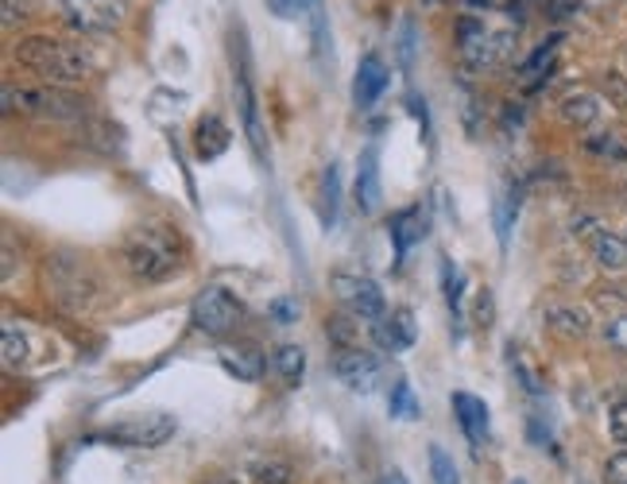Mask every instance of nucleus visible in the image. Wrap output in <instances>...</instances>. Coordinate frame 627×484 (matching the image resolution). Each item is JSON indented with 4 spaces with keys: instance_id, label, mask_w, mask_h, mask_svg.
<instances>
[{
    "instance_id": "f257e3e1",
    "label": "nucleus",
    "mask_w": 627,
    "mask_h": 484,
    "mask_svg": "<svg viewBox=\"0 0 627 484\" xmlns=\"http://www.w3.org/2000/svg\"><path fill=\"white\" fill-rule=\"evenodd\" d=\"M16 62L28 70H35L39 78L54 85H74L85 82L93 74V54L78 43H62V39L31 35L16 47Z\"/></svg>"
},
{
    "instance_id": "f03ea898",
    "label": "nucleus",
    "mask_w": 627,
    "mask_h": 484,
    "mask_svg": "<svg viewBox=\"0 0 627 484\" xmlns=\"http://www.w3.org/2000/svg\"><path fill=\"white\" fill-rule=\"evenodd\" d=\"M124 260H129V271L144 284H160L171 271L178 268V253L175 240L163 229H136L124 245Z\"/></svg>"
},
{
    "instance_id": "7ed1b4c3",
    "label": "nucleus",
    "mask_w": 627,
    "mask_h": 484,
    "mask_svg": "<svg viewBox=\"0 0 627 484\" xmlns=\"http://www.w3.org/2000/svg\"><path fill=\"white\" fill-rule=\"evenodd\" d=\"M4 113L74 121V116L85 113V105L74 97V93H62V90H54V85H43V90H16V85H8L4 90Z\"/></svg>"
},
{
    "instance_id": "20e7f679",
    "label": "nucleus",
    "mask_w": 627,
    "mask_h": 484,
    "mask_svg": "<svg viewBox=\"0 0 627 484\" xmlns=\"http://www.w3.org/2000/svg\"><path fill=\"white\" fill-rule=\"evenodd\" d=\"M458 51H461V62H465L469 70H496L515 54V35L512 31H489V28H473V23H465Z\"/></svg>"
},
{
    "instance_id": "39448f33",
    "label": "nucleus",
    "mask_w": 627,
    "mask_h": 484,
    "mask_svg": "<svg viewBox=\"0 0 627 484\" xmlns=\"http://www.w3.org/2000/svg\"><path fill=\"white\" fill-rule=\"evenodd\" d=\"M329 369H333V377L341 380L349 392H360V395H372L376 388L383 384L380 357H372L368 349H337Z\"/></svg>"
},
{
    "instance_id": "423d86ee",
    "label": "nucleus",
    "mask_w": 627,
    "mask_h": 484,
    "mask_svg": "<svg viewBox=\"0 0 627 484\" xmlns=\"http://www.w3.org/2000/svg\"><path fill=\"white\" fill-rule=\"evenodd\" d=\"M240 322V302L233 299L225 287H206L194 299V326L209 338H225L229 330H237Z\"/></svg>"
},
{
    "instance_id": "0eeeda50",
    "label": "nucleus",
    "mask_w": 627,
    "mask_h": 484,
    "mask_svg": "<svg viewBox=\"0 0 627 484\" xmlns=\"http://www.w3.org/2000/svg\"><path fill=\"white\" fill-rule=\"evenodd\" d=\"M0 357H4V369H12V372L39 369V364L47 361V338L31 330V326L8 318L4 338H0Z\"/></svg>"
},
{
    "instance_id": "6e6552de",
    "label": "nucleus",
    "mask_w": 627,
    "mask_h": 484,
    "mask_svg": "<svg viewBox=\"0 0 627 484\" xmlns=\"http://www.w3.org/2000/svg\"><path fill=\"white\" fill-rule=\"evenodd\" d=\"M333 291L337 299L345 302V310H349L357 322H380L383 315H388V302H383V291L372 284V279L364 276H337L333 279Z\"/></svg>"
},
{
    "instance_id": "1a4fd4ad",
    "label": "nucleus",
    "mask_w": 627,
    "mask_h": 484,
    "mask_svg": "<svg viewBox=\"0 0 627 484\" xmlns=\"http://www.w3.org/2000/svg\"><path fill=\"white\" fill-rule=\"evenodd\" d=\"M109 439L113 442H124V446H163V442L175 434V419L167 411H147V415H132V419H121V423L109 426Z\"/></svg>"
},
{
    "instance_id": "9d476101",
    "label": "nucleus",
    "mask_w": 627,
    "mask_h": 484,
    "mask_svg": "<svg viewBox=\"0 0 627 484\" xmlns=\"http://www.w3.org/2000/svg\"><path fill=\"white\" fill-rule=\"evenodd\" d=\"M59 4L78 31H113L129 16V0H59Z\"/></svg>"
},
{
    "instance_id": "9b49d317",
    "label": "nucleus",
    "mask_w": 627,
    "mask_h": 484,
    "mask_svg": "<svg viewBox=\"0 0 627 484\" xmlns=\"http://www.w3.org/2000/svg\"><path fill=\"white\" fill-rule=\"evenodd\" d=\"M372 338L383 353H407V349L419 341V326H414V315L407 307L388 310L380 322H372Z\"/></svg>"
},
{
    "instance_id": "f8f14e48",
    "label": "nucleus",
    "mask_w": 627,
    "mask_h": 484,
    "mask_svg": "<svg viewBox=\"0 0 627 484\" xmlns=\"http://www.w3.org/2000/svg\"><path fill=\"white\" fill-rule=\"evenodd\" d=\"M388 82H391V74H388V66H383L380 54H364L357 66V78H352V101H357V109H372L376 101L383 97Z\"/></svg>"
},
{
    "instance_id": "ddd939ff",
    "label": "nucleus",
    "mask_w": 627,
    "mask_h": 484,
    "mask_svg": "<svg viewBox=\"0 0 627 484\" xmlns=\"http://www.w3.org/2000/svg\"><path fill=\"white\" fill-rule=\"evenodd\" d=\"M237 105H240V121H245V136L253 144V152L268 163V140H264V124H260V109H256V93H253V78L248 66L237 70Z\"/></svg>"
},
{
    "instance_id": "4468645a",
    "label": "nucleus",
    "mask_w": 627,
    "mask_h": 484,
    "mask_svg": "<svg viewBox=\"0 0 627 484\" xmlns=\"http://www.w3.org/2000/svg\"><path fill=\"white\" fill-rule=\"evenodd\" d=\"M352 198H357L360 214H376L383 202V183H380V159L376 147H364L357 163V183H352Z\"/></svg>"
},
{
    "instance_id": "2eb2a0df",
    "label": "nucleus",
    "mask_w": 627,
    "mask_h": 484,
    "mask_svg": "<svg viewBox=\"0 0 627 484\" xmlns=\"http://www.w3.org/2000/svg\"><path fill=\"white\" fill-rule=\"evenodd\" d=\"M453 415H458L461 431H465V439L473 446H481L489 439V408L473 392H453Z\"/></svg>"
},
{
    "instance_id": "dca6fc26",
    "label": "nucleus",
    "mask_w": 627,
    "mask_h": 484,
    "mask_svg": "<svg viewBox=\"0 0 627 484\" xmlns=\"http://www.w3.org/2000/svg\"><path fill=\"white\" fill-rule=\"evenodd\" d=\"M430 233V222H426V209L422 206H411V209H403V214L391 222V240H395V248H399V256H407L411 253L414 245H419L422 237Z\"/></svg>"
},
{
    "instance_id": "f3484780",
    "label": "nucleus",
    "mask_w": 627,
    "mask_h": 484,
    "mask_svg": "<svg viewBox=\"0 0 627 484\" xmlns=\"http://www.w3.org/2000/svg\"><path fill=\"white\" fill-rule=\"evenodd\" d=\"M558 113L569 128H593V124L600 121V101H597V93L577 90V93H566V97H562Z\"/></svg>"
},
{
    "instance_id": "a211bd4d",
    "label": "nucleus",
    "mask_w": 627,
    "mask_h": 484,
    "mask_svg": "<svg viewBox=\"0 0 627 484\" xmlns=\"http://www.w3.org/2000/svg\"><path fill=\"white\" fill-rule=\"evenodd\" d=\"M225 147H229V128H225L217 116H206V121L198 124V132H194V152H198V159H217V155H225Z\"/></svg>"
},
{
    "instance_id": "6ab92c4d",
    "label": "nucleus",
    "mask_w": 627,
    "mask_h": 484,
    "mask_svg": "<svg viewBox=\"0 0 627 484\" xmlns=\"http://www.w3.org/2000/svg\"><path fill=\"white\" fill-rule=\"evenodd\" d=\"M589 240H593V256H597V264L605 271L627 268V240H620L616 233H605V229H593Z\"/></svg>"
},
{
    "instance_id": "aec40b11",
    "label": "nucleus",
    "mask_w": 627,
    "mask_h": 484,
    "mask_svg": "<svg viewBox=\"0 0 627 484\" xmlns=\"http://www.w3.org/2000/svg\"><path fill=\"white\" fill-rule=\"evenodd\" d=\"M546 326H551L554 333H562V338H585L593 318L585 307H551L546 310Z\"/></svg>"
},
{
    "instance_id": "412c9836",
    "label": "nucleus",
    "mask_w": 627,
    "mask_h": 484,
    "mask_svg": "<svg viewBox=\"0 0 627 484\" xmlns=\"http://www.w3.org/2000/svg\"><path fill=\"white\" fill-rule=\"evenodd\" d=\"M271 369H276V377H284L287 384H299L302 372H307V353H302V346H279L276 353H271Z\"/></svg>"
},
{
    "instance_id": "4be33fe9",
    "label": "nucleus",
    "mask_w": 627,
    "mask_h": 484,
    "mask_svg": "<svg viewBox=\"0 0 627 484\" xmlns=\"http://www.w3.org/2000/svg\"><path fill=\"white\" fill-rule=\"evenodd\" d=\"M388 415H391V419H407V423H414V419L422 415V411H419V400H414V392H411V384H407V380H395V384H391Z\"/></svg>"
},
{
    "instance_id": "5701e85b",
    "label": "nucleus",
    "mask_w": 627,
    "mask_h": 484,
    "mask_svg": "<svg viewBox=\"0 0 627 484\" xmlns=\"http://www.w3.org/2000/svg\"><path fill=\"white\" fill-rule=\"evenodd\" d=\"M222 364L240 380H260L264 372V361L256 353H248V349H222Z\"/></svg>"
},
{
    "instance_id": "b1692460",
    "label": "nucleus",
    "mask_w": 627,
    "mask_h": 484,
    "mask_svg": "<svg viewBox=\"0 0 627 484\" xmlns=\"http://www.w3.org/2000/svg\"><path fill=\"white\" fill-rule=\"evenodd\" d=\"M430 477H434V484H461L458 462L442 446H430Z\"/></svg>"
},
{
    "instance_id": "393cba45",
    "label": "nucleus",
    "mask_w": 627,
    "mask_h": 484,
    "mask_svg": "<svg viewBox=\"0 0 627 484\" xmlns=\"http://www.w3.org/2000/svg\"><path fill=\"white\" fill-rule=\"evenodd\" d=\"M554 51H558V39H551V47H538V51L527 59V66H523V82H535L538 74H546L554 62Z\"/></svg>"
},
{
    "instance_id": "a878e982",
    "label": "nucleus",
    "mask_w": 627,
    "mask_h": 484,
    "mask_svg": "<svg viewBox=\"0 0 627 484\" xmlns=\"http://www.w3.org/2000/svg\"><path fill=\"white\" fill-rule=\"evenodd\" d=\"M337 183H341V171H337V163H329V171H326V225H337Z\"/></svg>"
},
{
    "instance_id": "bb28decb",
    "label": "nucleus",
    "mask_w": 627,
    "mask_h": 484,
    "mask_svg": "<svg viewBox=\"0 0 627 484\" xmlns=\"http://www.w3.org/2000/svg\"><path fill=\"white\" fill-rule=\"evenodd\" d=\"M268 8H271L276 16H284V20H299L302 12L318 8V0H268Z\"/></svg>"
},
{
    "instance_id": "cd10ccee",
    "label": "nucleus",
    "mask_w": 627,
    "mask_h": 484,
    "mask_svg": "<svg viewBox=\"0 0 627 484\" xmlns=\"http://www.w3.org/2000/svg\"><path fill=\"white\" fill-rule=\"evenodd\" d=\"M352 322H357V318L349 315V318H333V322L326 326V330H329V338H333L341 349H352V346H357V341H352Z\"/></svg>"
},
{
    "instance_id": "c85d7f7f",
    "label": "nucleus",
    "mask_w": 627,
    "mask_h": 484,
    "mask_svg": "<svg viewBox=\"0 0 627 484\" xmlns=\"http://www.w3.org/2000/svg\"><path fill=\"white\" fill-rule=\"evenodd\" d=\"M608 431H613V439L627 446V400H620L613 408V415H608Z\"/></svg>"
},
{
    "instance_id": "c756f323",
    "label": "nucleus",
    "mask_w": 627,
    "mask_h": 484,
    "mask_svg": "<svg viewBox=\"0 0 627 484\" xmlns=\"http://www.w3.org/2000/svg\"><path fill=\"white\" fill-rule=\"evenodd\" d=\"M256 481H260V484H287V481H291V470H287L284 462H268V465H260V470H256Z\"/></svg>"
},
{
    "instance_id": "7c9ffc66",
    "label": "nucleus",
    "mask_w": 627,
    "mask_h": 484,
    "mask_svg": "<svg viewBox=\"0 0 627 484\" xmlns=\"http://www.w3.org/2000/svg\"><path fill=\"white\" fill-rule=\"evenodd\" d=\"M442 279H445V299H450V307H458V302H461V276H458V268H453L450 260L442 264Z\"/></svg>"
},
{
    "instance_id": "2f4dec72",
    "label": "nucleus",
    "mask_w": 627,
    "mask_h": 484,
    "mask_svg": "<svg viewBox=\"0 0 627 484\" xmlns=\"http://www.w3.org/2000/svg\"><path fill=\"white\" fill-rule=\"evenodd\" d=\"M605 484H627V450L624 454H613L605 465Z\"/></svg>"
},
{
    "instance_id": "473e14b6",
    "label": "nucleus",
    "mask_w": 627,
    "mask_h": 484,
    "mask_svg": "<svg viewBox=\"0 0 627 484\" xmlns=\"http://www.w3.org/2000/svg\"><path fill=\"white\" fill-rule=\"evenodd\" d=\"M271 318H276L279 326H291L295 318H299V302H295V299H276V302H271Z\"/></svg>"
},
{
    "instance_id": "72a5a7b5",
    "label": "nucleus",
    "mask_w": 627,
    "mask_h": 484,
    "mask_svg": "<svg viewBox=\"0 0 627 484\" xmlns=\"http://www.w3.org/2000/svg\"><path fill=\"white\" fill-rule=\"evenodd\" d=\"M605 338L613 341V346L620 349V353H627V315H620V318H613V322H608Z\"/></svg>"
},
{
    "instance_id": "f704fd0d",
    "label": "nucleus",
    "mask_w": 627,
    "mask_h": 484,
    "mask_svg": "<svg viewBox=\"0 0 627 484\" xmlns=\"http://www.w3.org/2000/svg\"><path fill=\"white\" fill-rule=\"evenodd\" d=\"M28 12H31V0H4V28L12 31L16 20H23Z\"/></svg>"
},
{
    "instance_id": "c9c22d12",
    "label": "nucleus",
    "mask_w": 627,
    "mask_h": 484,
    "mask_svg": "<svg viewBox=\"0 0 627 484\" xmlns=\"http://www.w3.org/2000/svg\"><path fill=\"white\" fill-rule=\"evenodd\" d=\"M492 322V295L481 291L476 295V326H489Z\"/></svg>"
},
{
    "instance_id": "e433bc0d",
    "label": "nucleus",
    "mask_w": 627,
    "mask_h": 484,
    "mask_svg": "<svg viewBox=\"0 0 627 484\" xmlns=\"http://www.w3.org/2000/svg\"><path fill=\"white\" fill-rule=\"evenodd\" d=\"M383 484H407V477H403V473H388V481H383Z\"/></svg>"
},
{
    "instance_id": "4c0bfd02",
    "label": "nucleus",
    "mask_w": 627,
    "mask_h": 484,
    "mask_svg": "<svg viewBox=\"0 0 627 484\" xmlns=\"http://www.w3.org/2000/svg\"><path fill=\"white\" fill-rule=\"evenodd\" d=\"M624 66H627V51H624Z\"/></svg>"
},
{
    "instance_id": "58836bf2",
    "label": "nucleus",
    "mask_w": 627,
    "mask_h": 484,
    "mask_svg": "<svg viewBox=\"0 0 627 484\" xmlns=\"http://www.w3.org/2000/svg\"><path fill=\"white\" fill-rule=\"evenodd\" d=\"M515 484H523V481H515Z\"/></svg>"
}]
</instances>
